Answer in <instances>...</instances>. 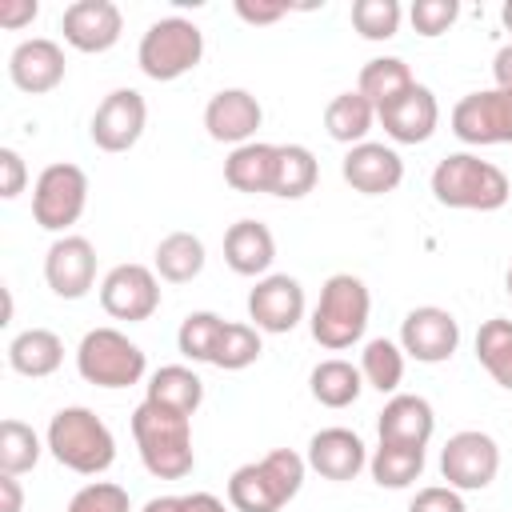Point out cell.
I'll return each instance as SVG.
<instances>
[{"label": "cell", "mask_w": 512, "mask_h": 512, "mask_svg": "<svg viewBox=\"0 0 512 512\" xmlns=\"http://www.w3.org/2000/svg\"><path fill=\"white\" fill-rule=\"evenodd\" d=\"M132 440H136L140 464L156 480H184L196 468L192 416H184V412L140 400L136 412H132Z\"/></svg>", "instance_id": "1"}, {"label": "cell", "mask_w": 512, "mask_h": 512, "mask_svg": "<svg viewBox=\"0 0 512 512\" xmlns=\"http://www.w3.org/2000/svg\"><path fill=\"white\" fill-rule=\"evenodd\" d=\"M308 460L292 448H272L228 476V504L236 512H280L304 488Z\"/></svg>", "instance_id": "2"}, {"label": "cell", "mask_w": 512, "mask_h": 512, "mask_svg": "<svg viewBox=\"0 0 512 512\" xmlns=\"http://www.w3.org/2000/svg\"><path fill=\"white\" fill-rule=\"evenodd\" d=\"M44 444L52 452L56 464H64L68 472L80 476H100L112 468L116 460V436L112 428L84 404H68L48 420Z\"/></svg>", "instance_id": "3"}, {"label": "cell", "mask_w": 512, "mask_h": 512, "mask_svg": "<svg viewBox=\"0 0 512 512\" xmlns=\"http://www.w3.org/2000/svg\"><path fill=\"white\" fill-rule=\"evenodd\" d=\"M432 196L444 208L496 212L508 204L512 184H508L504 168H496L492 160H480L476 152H448L432 168Z\"/></svg>", "instance_id": "4"}, {"label": "cell", "mask_w": 512, "mask_h": 512, "mask_svg": "<svg viewBox=\"0 0 512 512\" xmlns=\"http://www.w3.org/2000/svg\"><path fill=\"white\" fill-rule=\"evenodd\" d=\"M368 312H372V292L360 276L352 272H332L320 288V300L308 316L312 340L328 352H344L352 344L364 340L368 328Z\"/></svg>", "instance_id": "5"}, {"label": "cell", "mask_w": 512, "mask_h": 512, "mask_svg": "<svg viewBox=\"0 0 512 512\" xmlns=\"http://www.w3.org/2000/svg\"><path fill=\"white\" fill-rule=\"evenodd\" d=\"M200 60H204V32L184 16L152 20L148 32L140 36V48H136L140 72L148 80H160V84L188 76Z\"/></svg>", "instance_id": "6"}, {"label": "cell", "mask_w": 512, "mask_h": 512, "mask_svg": "<svg viewBox=\"0 0 512 512\" xmlns=\"http://www.w3.org/2000/svg\"><path fill=\"white\" fill-rule=\"evenodd\" d=\"M76 372L96 388H132L144 380L148 360L144 348L120 328H92L76 344Z\"/></svg>", "instance_id": "7"}, {"label": "cell", "mask_w": 512, "mask_h": 512, "mask_svg": "<svg viewBox=\"0 0 512 512\" xmlns=\"http://www.w3.org/2000/svg\"><path fill=\"white\" fill-rule=\"evenodd\" d=\"M88 208V176L80 164L56 160L48 164L32 184V220L44 232H64L84 216Z\"/></svg>", "instance_id": "8"}, {"label": "cell", "mask_w": 512, "mask_h": 512, "mask_svg": "<svg viewBox=\"0 0 512 512\" xmlns=\"http://www.w3.org/2000/svg\"><path fill=\"white\" fill-rule=\"evenodd\" d=\"M496 472H500V444L480 428L452 432L448 444L440 448V476L456 492H484L496 480Z\"/></svg>", "instance_id": "9"}, {"label": "cell", "mask_w": 512, "mask_h": 512, "mask_svg": "<svg viewBox=\"0 0 512 512\" xmlns=\"http://www.w3.org/2000/svg\"><path fill=\"white\" fill-rule=\"evenodd\" d=\"M452 132L464 144H512V92L504 88H480L456 100L452 108Z\"/></svg>", "instance_id": "10"}, {"label": "cell", "mask_w": 512, "mask_h": 512, "mask_svg": "<svg viewBox=\"0 0 512 512\" xmlns=\"http://www.w3.org/2000/svg\"><path fill=\"white\" fill-rule=\"evenodd\" d=\"M100 308L112 320L140 324L160 308V276L148 264H116L100 280Z\"/></svg>", "instance_id": "11"}, {"label": "cell", "mask_w": 512, "mask_h": 512, "mask_svg": "<svg viewBox=\"0 0 512 512\" xmlns=\"http://www.w3.org/2000/svg\"><path fill=\"white\" fill-rule=\"evenodd\" d=\"M148 128V104L136 88H112L96 112H92V124H88V136L100 152H128L136 148V140L144 136Z\"/></svg>", "instance_id": "12"}, {"label": "cell", "mask_w": 512, "mask_h": 512, "mask_svg": "<svg viewBox=\"0 0 512 512\" xmlns=\"http://www.w3.org/2000/svg\"><path fill=\"white\" fill-rule=\"evenodd\" d=\"M400 348L416 364H444L460 348V320L440 304H420L400 320Z\"/></svg>", "instance_id": "13"}, {"label": "cell", "mask_w": 512, "mask_h": 512, "mask_svg": "<svg viewBox=\"0 0 512 512\" xmlns=\"http://www.w3.org/2000/svg\"><path fill=\"white\" fill-rule=\"evenodd\" d=\"M304 308H308L304 288H300V280L288 276V272H268V276H260L256 288L248 292V320H252V328L272 332V336L292 332V328L304 320Z\"/></svg>", "instance_id": "14"}, {"label": "cell", "mask_w": 512, "mask_h": 512, "mask_svg": "<svg viewBox=\"0 0 512 512\" xmlns=\"http://www.w3.org/2000/svg\"><path fill=\"white\" fill-rule=\"evenodd\" d=\"M44 280L60 300H80L96 284V248L88 236H56L44 252Z\"/></svg>", "instance_id": "15"}, {"label": "cell", "mask_w": 512, "mask_h": 512, "mask_svg": "<svg viewBox=\"0 0 512 512\" xmlns=\"http://www.w3.org/2000/svg\"><path fill=\"white\" fill-rule=\"evenodd\" d=\"M340 176L352 192L360 196H384V192H396L400 180H404V160L392 144H376V140H364L356 148L344 152L340 160Z\"/></svg>", "instance_id": "16"}, {"label": "cell", "mask_w": 512, "mask_h": 512, "mask_svg": "<svg viewBox=\"0 0 512 512\" xmlns=\"http://www.w3.org/2000/svg\"><path fill=\"white\" fill-rule=\"evenodd\" d=\"M60 32L76 52H108L124 32V12L112 0H76L64 8Z\"/></svg>", "instance_id": "17"}, {"label": "cell", "mask_w": 512, "mask_h": 512, "mask_svg": "<svg viewBox=\"0 0 512 512\" xmlns=\"http://www.w3.org/2000/svg\"><path fill=\"white\" fill-rule=\"evenodd\" d=\"M64 72H68L64 48L56 40H48V36L20 40L12 48V56H8V80L20 92H28V96H44V92L60 88L64 84Z\"/></svg>", "instance_id": "18"}, {"label": "cell", "mask_w": 512, "mask_h": 512, "mask_svg": "<svg viewBox=\"0 0 512 512\" xmlns=\"http://www.w3.org/2000/svg\"><path fill=\"white\" fill-rule=\"evenodd\" d=\"M260 124H264V108L248 88H220L204 104V128L220 144H232V148L252 144Z\"/></svg>", "instance_id": "19"}, {"label": "cell", "mask_w": 512, "mask_h": 512, "mask_svg": "<svg viewBox=\"0 0 512 512\" xmlns=\"http://www.w3.org/2000/svg\"><path fill=\"white\" fill-rule=\"evenodd\" d=\"M376 120H380V128L392 144H424V140H432V132L440 124V104H436L432 88L412 84L400 100L380 108Z\"/></svg>", "instance_id": "20"}, {"label": "cell", "mask_w": 512, "mask_h": 512, "mask_svg": "<svg viewBox=\"0 0 512 512\" xmlns=\"http://www.w3.org/2000/svg\"><path fill=\"white\" fill-rule=\"evenodd\" d=\"M436 432V412L424 396L416 392H396L376 416V436L380 444H404V448H428Z\"/></svg>", "instance_id": "21"}, {"label": "cell", "mask_w": 512, "mask_h": 512, "mask_svg": "<svg viewBox=\"0 0 512 512\" xmlns=\"http://www.w3.org/2000/svg\"><path fill=\"white\" fill-rule=\"evenodd\" d=\"M304 460L324 480L344 484V480H356L368 468V448H364L360 432H352V428H320L308 440V456Z\"/></svg>", "instance_id": "22"}, {"label": "cell", "mask_w": 512, "mask_h": 512, "mask_svg": "<svg viewBox=\"0 0 512 512\" xmlns=\"http://www.w3.org/2000/svg\"><path fill=\"white\" fill-rule=\"evenodd\" d=\"M276 260V236L268 224L260 220H236L228 224L224 232V264L236 272V276H268Z\"/></svg>", "instance_id": "23"}, {"label": "cell", "mask_w": 512, "mask_h": 512, "mask_svg": "<svg viewBox=\"0 0 512 512\" xmlns=\"http://www.w3.org/2000/svg\"><path fill=\"white\" fill-rule=\"evenodd\" d=\"M276 156H280V144H264V140H252V144L232 148L228 160H224V180H228V188H236V192H244V196H256V192H268V196H272Z\"/></svg>", "instance_id": "24"}, {"label": "cell", "mask_w": 512, "mask_h": 512, "mask_svg": "<svg viewBox=\"0 0 512 512\" xmlns=\"http://www.w3.org/2000/svg\"><path fill=\"white\" fill-rule=\"evenodd\" d=\"M8 364L28 380H44L64 364V340L52 328H24L8 340Z\"/></svg>", "instance_id": "25"}, {"label": "cell", "mask_w": 512, "mask_h": 512, "mask_svg": "<svg viewBox=\"0 0 512 512\" xmlns=\"http://www.w3.org/2000/svg\"><path fill=\"white\" fill-rule=\"evenodd\" d=\"M144 388H148L144 400H152L160 408H172V412H184V416H196V408L204 404V380L188 364H164V368H156Z\"/></svg>", "instance_id": "26"}, {"label": "cell", "mask_w": 512, "mask_h": 512, "mask_svg": "<svg viewBox=\"0 0 512 512\" xmlns=\"http://www.w3.org/2000/svg\"><path fill=\"white\" fill-rule=\"evenodd\" d=\"M364 388H368V384H364V376H360V364L340 360V356L320 360V364L308 372V392H312V400L324 404V408H348V404L360 400Z\"/></svg>", "instance_id": "27"}, {"label": "cell", "mask_w": 512, "mask_h": 512, "mask_svg": "<svg viewBox=\"0 0 512 512\" xmlns=\"http://www.w3.org/2000/svg\"><path fill=\"white\" fill-rule=\"evenodd\" d=\"M412 84H416V76H412V68H408L400 56H372V60L360 68V76H356V92H360L376 112L388 108L392 100H400Z\"/></svg>", "instance_id": "28"}, {"label": "cell", "mask_w": 512, "mask_h": 512, "mask_svg": "<svg viewBox=\"0 0 512 512\" xmlns=\"http://www.w3.org/2000/svg\"><path fill=\"white\" fill-rule=\"evenodd\" d=\"M372 124H376V108H372L356 88L336 92V96L328 100V108H324V128H328V136H332L336 144H348V148L364 144L368 132H372Z\"/></svg>", "instance_id": "29"}, {"label": "cell", "mask_w": 512, "mask_h": 512, "mask_svg": "<svg viewBox=\"0 0 512 512\" xmlns=\"http://www.w3.org/2000/svg\"><path fill=\"white\" fill-rule=\"evenodd\" d=\"M204 240L200 236H192V232H168L160 244H156V256H152V268H156V276L160 280H168V284H188V280H196L200 272H204Z\"/></svg>", "instance_id": "30"}, {"label": "cell", "mask_w": 512, "mask_h": 512, "mask_svg": "<svg viewBox=\"0 0 512 512\" xmlns=\"http://www.w3.org/2000/svg\"><path fill=\"white\" fill-rule=\"evenodd\" d=\"M320 180V164L312 156V148L304 144H280V156H276V180H272V196L280 200H300L316 188Z\"/></svg>", "instance_id": "31"}, {"label": "cell", "mask_w": 512, "mask_h": 512, "mask_svg": "<svg viewBox=\"0 0 512 512\" xmlns=\"http://www.w3.org/2000/svg\"><path fill=\"white\" fill-rule=\"evenodd\" d=\"M476 360L484 364V372L512 392V320L508 316H492L480 324L476 332Z\"/></svg>", "instance_id": "32"}, {"label": "cell", "mask_w": 512, "mask_h": 512, "mask_svg": "<svg viewBox=\"0 0 512 512\" xmlns=\"http://www.w3.org/2000/svg\"><path fill=\"white\" fill-rule=\"evenodd\" d=\"M360 376H364L368 388L396 396V388L404 380V348H400V340H388V336L368 340L364 352H360Z\"/></svg>", "instance_id": "33"}, {"label": "cell", "mask_w": 512, "mask_h": 512, "mask_svg": "<svg viewBox=\"0 0 512 512\" xmlns=\"http://www.w3.org/2000/svg\"><path fill=\"white\" fill-rule=\"evenodd\" d=\"M368 472L380 488H408L424 472V448H404V444H376L368 456Z\"/></svg>", "instance_id": "34"}, {"label": "cell", "mask_w": 512, "mask_h": 512, "mask_svg": "<svg viewBox=\"0 0 512 512\" xmlns=\"http://www.w3.org/2000/svg\"><path fill=\"white\" fill-rule=\"evenodd\" d=\"M44 448H48V444H40V436H36L32 424L12 420V416L0 424V472H8V476L32 472V468L40 464V452H44Z\"/></svg>", "instance_id": "35"}, {"label": "cell", "mask_w": 512, "mask_h": 512, "mask_svg": "<svg viewBox=\"0 0 512 512\" xmlns=\"http://www.w3.org/2000/svg\"><path fill=\"white\" fill-rule=\"evenodd\" d=\"M224 324H228V320L216 316V312H188V316L180 320V332H176L180 356L192 360V364H212Z\"/></svg>", "instance_id": "36"}, {"label": "cell", "mask_w": 512, "mask_h": 512, "mask_svg": "<svg viewBox=\"0 0 512 512\" xmlns=\"http://www.w3.org/2000/svg\"><path fill=\"white\" fill-rule=\"evenodd\" d=\"M264 352V340H260V328L252 324H240V320H228L224 332H220V344H216V356L212 364L224 368V372H244L248 364H256Z\"/></svg>", "instance_id": "37"}, {"label": "cell", "mask_w": 512, "mask_h": 512, "mask_svg": "<svg viewBox=\"0 0 512 512\" xmlns=\"http://www.w3.org/2000/svg\"><path fill=\"white\" fill-rule=\"evenodd\" d=\"M400 4L396 0H356L352 4V28L364 40H392L400 32Z\"/></svg>", "instance_id": "38"}, {"label": "cell", "mask_w": 512, "mask_h": 512, "mask_svg": "<svg viewBox=\"0 0 512 512\" xmlns=\"http://www.w3.org/2000/svg\"><path fill=\"white\" fill-rule=\"evenodd\" d=\"M68 512H132V500H128V488L112 480H92L68 500Z\"/></svg>", "instance_id": "39"}, {"label": "cell", "mask_w": 512, "mask_h": 512, "mask_svg": "<svg viewBox=\"0 0 512 512\" xmlns=\"http://www.w3.org/2000/svg\"><path fill=\"white\" fill-rule=\"evenodd\" d=\"M408 16H412V28L432 40V36H444L460 20V4L456 0H416L408 8Z\"/></svg>", "instance_id": "40"}, {"label": "cell", "mask_w": 512, "mask_h": 512, "mask_svg": "<svg viewBox=\"0 0 512 512\" xmlns=\"http://www.w3.org/2000/svg\"><path fill=\"white\" fill-rule=\"evenodd\" d=\"M408 512H468V508H464V496H460L456 488H448V484H428V488H420V492L412 496Z\"/></svg>", "instance_id": "41"}, {"label": "cell", "mask_w": 512, "mask_h": 512, "mask_svg": "<svg viewBox=\"0 0 512 512\" xmlns=\"http://www.w3.org/2000/svg\"><path fill=\"white\" fill-rule=\"evenodd\" d=\"M28 184V168H24V156L16 148H0V196L4 200H16Z\"/></svg>", "instance_id": "42"}, {"label": "cell", "mask_w": 512, "mask_h": 512, "mask_svg": "<svg viewBox=\"0 0 512 512\" xmlns=\"http://www.w3.org/2000/svg\"><path fill=\"white\" fill-rule=\"evenodd\" d=\"M236 16L244 20V24H276V20H284L288 16V4H280V0H236Z\"/></svg>", "instance_id": "43"}, {"label": "cell", "mask_w": 512, "mask_h": 512, "mask_svg": "<svg viewBox=\"0 0 512 512\" xmlns=\"http://www.w3.org/2000/svg\"><path fill=\"white\" fill-rule=\"evenodd\" d=\"M40 16V4L36 0H0V24L4 28H24Z\"/></svg>", "instance_id": "44"}, {"label": "cell", "mask_w": 512, "mask_h": 512, "mask_svg": "<svg viewBox=\"0 0 512 512\" xmlns=\"http://www.w3.org/2000/svg\"><path fill=\"white\" fill-rule=\"evenodd\" d=\"M20 508H24V488H20V476L0 472V512H20Z\"/></svg>", "instance_id": "45"}, {"label": "cell", "mask_w": 512, "mask_h": 512, "mask_svg": "<svg viewBox=\"0 0 512 512\" xmlns=\"http://www.w3.org/2000/svg\"><path fill=\"white\" fill-rule=\"evenodd\" d=\"M180 512H228V508L212 492H188V496H180Z\"/></svg>", "instance_id": "46"}, {"label": "cell", "mask_w": 512, "mask_h": 512, "mask_svg": "<svg viewBox=\"0 0 512 512\" xmlns=\"http://www.w3.org/2000/svg\"><path fill=\"white\" fill-rule=\"evenodd\" d=\"M492 80H496V88L512 92V44H504V48L492 56Z\"/></svg>", "instance_id": "47"}, {"label": "cell", "mask_w": 512, "mask_h": 512, "mask_svg": "<svg viewBox=\"0 0 512 512\" xmlns=\"http://www.w3.org/2000/svg\"><path fill=\"white\" fill-rule=\"evenodd\" d=\"M140 512H180V496H152Z\"/></svg>", "instance_id": "48"}, {"label": "cell", "mask_w": 512, "mask_h": 512, "mask_svg": "<svg viewBox=\"0 0 512 512\" xmlns=\"http://www.w3.org/2000/svg\"><path fill=\"white\" fill-rule=\"evenodd\" d=\"M500 20H504V28L512 32V0H504V8H500Z\"/></svg>", "instance_id": "49"}, {"label": "cell", "mask_w": 512, "mask_h": 512, "mask_svg": "<svg viewBox=\"0 0 512 512\" xmlns=\"http://www.w3.org/2000/svg\"><path fill=\"white\" fill-rule=\"evenodd\" d=\"M508 296H512V268H508Z\"/></svg>", "instance_id": "50"}]
</instances>
